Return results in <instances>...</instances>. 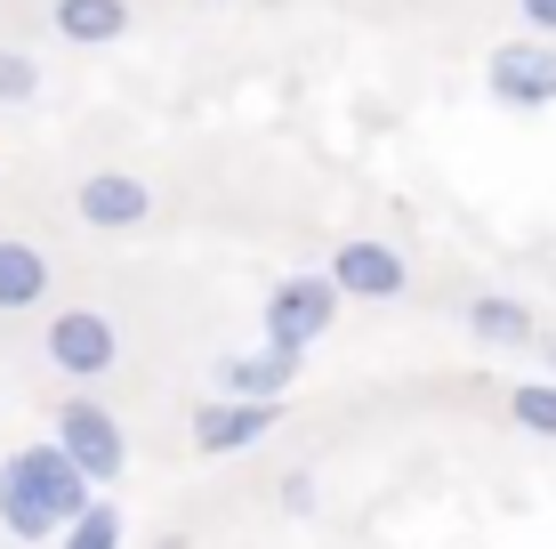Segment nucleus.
I'll use <instances>...</instances> for the list:
<instances>
[{
  "label": "nucleus",
  "instance_id": "2eb2a0df",
  "mask_svg": "<svg viewBox=\"0 0 556 549\" xmlns=\"http://www.w3.org/2000/svg\"><path fill=\"white\" fill-rule=\"evenodd\" d=\"M33 98H41V57L0 49V105H33Z\"/></svg>",
  "mask_w": 556,
  "mask_h": 549
},
{
  "label": "nucleus",
  "instance_id": "9b49d317",
  "mask_svg": "<svg viewBox=\"0 0 556 549\" xmlns=\"http://www.w3.org/2000/svg\"><path fill=\"white\" fill-rule=\"evenodd\" d=\"M49 25H56V41H73V49H105V41L129 33V0H56Z\"/></svg>",
  "mask_w": 556,
  "mask_h": 549
},
{
  "label": "nucleus",
  "instance_id": "6e6552de",
  "mask_svg": "<svg viewBox=\"0 0 556 549\" xmlns=\"http://www.w3.org/2000/svg\"><path fill=\"white\" fill-rule=\"evenodd\" d=\"M73 211H81V226H98V235H122V226L153 219V186L129 178V170H98V178H81Z\"/></svg>",
  "mask_w": 556,
  "mask_h": 549
},
{
  "label": "nucleus",
  "instance_id": "39448f33",
  "mask_svg": "<svg viewBox=\"0 0 556 549\" xmlns=\"http://www.w3.org/2000/svg\"><path fill=\"white\" fill-rule=\"evenodd\" d=\"M484 89L501 105H516V113H541V105H556V41H501L484 57Z\"/></svg>",
  "mask_w": 556,
  "mask_h": 549
},
{
  "label": "nucleus",
  "instance_id": "4468645a",
  "mask_svg": "<svg viewBox=\"0 0 556 549\" xmlns=\"http://www.w3.org/2000/svg\"><path fill=\"white\" fill-rule=\"evenodd\" d=\"M508 412H516V428H532V437H556V380L508 388Z\"/></svg>",
  "mask_w": 556,
  "mask_h": 549
},
{
  "label": "nucleus",
  "instance_id": "a211bd4d",
  "mask_svg": "<svg viewBox=\"0 0 556 549\" xmlns=\"http://www.w3.org/2000/svg\"><path fill=\"white\" fill-rule=\"evenodd\" d=\"M548 380H556V339H548Z\"/></svg>",
  "mask_w": 556,
  "mask_h": 549
},
{
  "label": "nucleus",
  "instance_id": "f3484780",
  "mask_svg": "<svg viewBox=\"0 0 556 549\" xmlns=\"http://www.w3.org/2000/svg\"><path fill=\"white\" fill-rule=\"evenodd\" d=\"M315 501V477H282V509H306Z\"/></svg>",
  "mask_w": 556,
  "mask_h": 549
},
{
  "label": "nucleus",
  "instance_id": "1a4fd4ad",
  "mask_svg": "<svg viewBox=\"0 0 556 549\" xmlns=\"http://www.w3.org/2000/svg\"><path fill=\"white\" fill-rule=\"evenodd\" d=\"M299 380V348H275V339H258V348L226 355L218 364V396H258V404H282V388Z\"/></svg>",
  "mask_w": 556,
  "mask_h": 549
},
{
  "label": "nucleus",
  "instance_id": "423d86ee",
  "mask_svg": "<svg viewBox=\"0 0 556 549\" xmlns=\"http://www.w3.org/2000/svg\"><path fill=\"white\" fill-rule=\"evenodd\" d=\"M323 275L339 283V299H404V291H412V259L395 251V242H379V235L339 242Z\"/></svg>",
  "mask_w": 556,
  "mask_h": 549
},
{
  "label": "nucleus",
  "instance_id": "ddd939ff",
  "mask_svg": "<svg viewBox=\"0 0 556 549\" xmlns=\"http://www.w3.org/2000/svg\"><path fill=\"white\" fill-rule=\"evenodd\" d=\"M56 549H122V509H113V501H89L81 517L56 534Z\"/></svg>",
  "mask_w": 556,
  "mask_h": 549
},
{
  "label": "nucleus",
  "instance_id": "7ed1b4c3",
  "mask_svg": "<svg viewBox=\"0 0 556 549\" xmlns=\"http://www.w3.org/2000/svg\"><path fill=\"white\" fill-rule=\"evenodd\" d=\"M56 445H65V461L81 469L89 485H113V477L129 469L122 421H113L105 404H89V396H65V404H56Z\"/></svg>",
  "mask_w": 556,
  "mask_h": 549
},
{
  "label": "nucleus",
  "instance_id": "f257e3e1",
  "mask_svg": "<svg viewBox=\"0 0 556 549\" xmlns=\"http://www.w3.org/2000/svg\"><path fill=\"white\" fill-rule=\"evenodd\" d=\"M89 501H98V485L65 461V445H25V452L0 461V534H9L16 549L56 541Z\"/></svg>",
  "mask_w": 556,
  "mask_h": 549
},
{
  "label": "nucleus",
  "instance_id": "f03ea898",
  "mask_svg": "<svg viewBox=\"0 0 556 549\" xmlns=\"http://www.w3.org/2000/svg\"><path fill=\"white\" fill-rule=\"evenodd\" d=\"M41 348H49V364L65 372V380H105V372L122 364V324H113L105 308H56Z\"/></svg>",
  "mask_w": 556,
  "mask_h": 549
},
{
  "label": "nucleus",
  "instance_id": "0eeeda50",
  "mask_svg": "<svg viewBox=\"0 0 556 549\" xmlns=\"http://www.w3.org/2000/svg\"><path fill=\"white\" fill-rule=\"evenodd\" d=\"M282 404H258V396H210V404L194 412V445L210 452V461H226V452H251L275 437Z\"/></svg>",
  "mask_w": 556,
  "mask_h": 549
},
{
  "label": "nucleus",
  "instance_id": "6ab92c4d",
  "mask_svg": "<svg viewBox=\"0 0 556 549\" xmlns=\"http://www.w3.org/2000/svg\"><path fill=\"white\" fill-rule=\"evenodd\" d=\"M0 549H16V541H0Z\"/></svg>",
  "mask_w": 556,
  "mask_h": 549
},
{
  "label": "nucleus",
  "instance_id": "f8f14e48",
  "mask_svg": "<svg viewBox=\"0 0 556 549\" xmlns=\"http://www.w3.org/2000/svg\"><path fill=\"white\" fill-rule=\"evenodd\" d=\"M468 332L484 339V348H525L532 339V308L508 299V291H476L468 299Z\"/></svg>",
  "mask_w": 556,
  "mask_h": 549
},
{
  "label": "nucleus",
  "instance_id": "9d476101",
  "mask_svg": "<svg viewBox=\"0 0 556 549\" xmlns=\"http://www.w3.org/2000/svg\"><path fill=\"white\" fill-rule=\"evenodd\" d=\"M41 299H49V251L0 235V315H25V308H41Z\"/></svg>",
  "mask_w": 556,
  "mask_h": 549
},
{
  "label": "nucleus",
  "instance_id": "dca6fc26",
  "mask_svg": "<svg viewBox=\"0 0 556 549\" xmlns=\"http://www.w3.org/2000/svg\"><path fill=\"white\" fill-rule=\"evenodd\" d=\"M516 9H525V25L541 33V41H556V0H516Z\"/></svg>",
  "mask_w": 556,
  "mask_h": 549
},
{
  "label": "nucleus",
  "instance_id": "20e7f679",
  "mask_svg": "<svg viewBox=\"0 0 556 549\" xmlns=\"http://www.w3.org/2000/svg\"><path fill=\"white\" fill-rule=\"evenodd\" d=\"M331 324H339V283L331 275H282L275 291H266V339H275V348L306 355Z\"/></svg>",
  "mask_w": 556,
  "mask_h": 549
}]
</instances>
